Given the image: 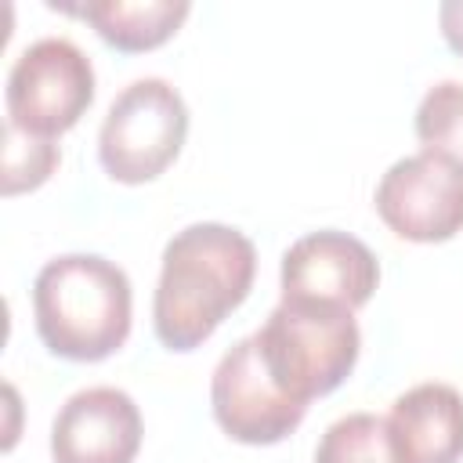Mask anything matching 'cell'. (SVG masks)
I'll return each instance as SVG.
<instances>
[{"mask_svg": "<svg viewBox=\"0 0 463 463\" xmlns=\"http://www.w3.org/2000/svg\"><path fill=\"white\" fill-rule=\"evenodd\" d=\"M58 159H61V152H58L54 137H40V134H29V130L7 123L4 127V177H0L4 195L40 188L54 174Z\"/></svg>", "mask_w": 463, "mask_h": 463, "instance_id": "14", "label": "cell"}, {"mask_svg": "<svg viewBox=\"0 0 463 463\" xmlns=\"http://www.w3.org/2000/svg\"><path fill=\"white\" fill-rule=\"evenodd\" d=\"M141 409L119 387H83L51 423L54 463H130L141 449Z\"/></svg>", "mask_w": 463, "mask_h": 463, "instance_id": "9", "label": "cell"}, {"mask_svg": "<svg viewBox=\"0 0 463 463\" xmlns=\"http://www.w3.org/2000/svg\"><path fill=\"white\" fill-rule=\"evenodd\" d=\"M416 137L423 148L463 166V83L441 80L416 105Z\"/></svg>", "mask_w": 463, "mask_h": 463, "instance_id": "13", "label": "cell"}, {"mask_svg": "<svg viewBox=\"0 0 463 463\" xmlns=\"http://www.w3.org/2000/svg\"><path fill=\"white\" fill-rule=\"evenodd\" d=\"M210 405L221 430L242 445H275L293 434L307 412L304 402L289 398L260 362L257 340H235L210 376Z\"/></svg>", "mask_w": 463, "mask_h": 463, "instance_id": "7", "label": "cell"}, {"mask_svg": "<svg viewBox=\"0 0 463 463\" xmlns=\"http://www.w3.org/2000/svg\"><path fill=\"white\" fill-rule=\"evenodd\" d=\"M188 137V105L163 76L127 83L98 130V159L112 181L145 184L159 177Z\"/></svg>", "mask_w": 463, "mask_h": 463, "instance_id": "4", "label": "cell"}, {"mask_svg": "<svg viewBox=\"0 0 463 463\" xmlns=\"http://www.w3.org/2000/svg\"><path fill=\"white\" fill-rule=\"evenodd\" d=\"M90 22L105 43L116 51H152L166 43L188 18V0H83L65 7Z\"/></svg>", "mask_w": 463, "mask_h": 463, "instance_id": "11", "label": "cell"}, {"mask_svg": "<svg viewBox=\"0 0 463 463\" xmlns=\"http://www.w3.org/2000/svg\"><path fill=\"white\" fill-rule=\"evenodd\" d=\"M257 250L232 224L199 221L181 228L166 250L152 293V326L170 351H192L250 297Z\"/></svg>", "mask_w": 463, "mask_h": 463, "instance_id": "1", "label": "cell"}, {"mask_svg": "<svg viewBox=\"0 0 463 463\" xmlns=\"http://www.w3.org/2000/svg\"><path fill=\"white\" fill-rule=\"evenodd\" d=\"M391 438L402 463H459L463 459V394L452 383L427 380L391 402Z\"/></svg>", "mask_w": 463, "mask_h": 463, "instance_id": "10", "label": "cell"}, {"mask_svg": "<svg viewBox=\"0 0 463 463\" xmlns=\"http://www.w3.org/2000/svg\"><path fill=\"white\" fill-rule=\"evenodd\" d=\"M94 101V65L69 36H40L11 61L4 105L7 123L54 137L80 123Z\"/></svg>", "mask_w": 463, "mask_h": 463, "instance_id": "5", "label": "cell"}, {"mask_svg": "<svg viewBox=\"0 0 463 463\" xmlns=\"http://www.w3.org/2000/svg\"><path fill=\"white\" fill-rule=\"evenodd\" d=\"M134 293L127 271L98 253H61L33 282V318L43 347L69 362H101L130 336Z\"/></svg>", "mask_w": 463, "mask_h": 463, "instance_id": "2", "label": "cell"}, {"mask_svg": "<svg viewBox=\"0 0 463 463\" xmlns=\"http://www.w3.org/2000/svg\"><path fill=\"white\" fill-rule=\"evenodd\" d=\"M315 463H402L387 416L347 412L326 427L315 449Z\"/></svg>", "mask_w": 463, "mask_h": 463, "instance_id": "12", "label": "cell"}, {"mask_svg": "<svg viewBox=\"0 0 463 463\" xmlns=\"http://www.w3.org/2000/svg\"><path fill=\"white\" fill-rule=\"evenodd\" d=\"M253 340L271 380L304 405L336 391L362 351L354 311L315 300H279Z\"/></svg>", "mask_w": 463, "mask_h": 463, "instance_id": "3", "label": "cell"}, {"mask_svg": "<svg viewBox=\"0 0 463 463\" xmlns=\"http://www.w3.org/2000/svg\"><path fill=\"white\" fill-rule=\"evenodd\" d=\"M279 282L282 300H315L354 311L373 297L380 264L362 239L340 228H318L282 253Z\"/></svg>", "mask_w": 463, "mask_h": 463, "instance_id": "8", "label": "cell"}, {"mask_svg": "<svg viewBox=\"0 0 463 463\" xmlns=\"http://www.w3.org/2000/svg\"><path fill=\"white\" fill-rule=\"evenodd\" d=\"M380 221L409 242H445L463 232V166L420 148L394 159L376 184Z\"/></svg>", "mask_w": 463, "mask_h": 463, "instance_id": "6", "label": "cell"}, {"mask_svg": "<svg viewBox=\"0 0 463 463\" xmlns=\"http://www.w3.org/2000/svg\"><path fill=\"white\" fill-rule=\"evenodd\" d=\"M438 25H441L445 43H449L456 54H463V0H445V4L438 7Z\"/></svg>", "mask_w": 463, "mask_h": 463, "instance_id": "15", "label": "cell"}]
</instances>
